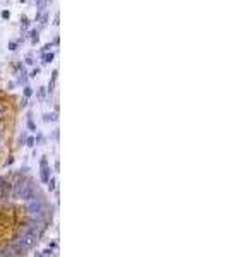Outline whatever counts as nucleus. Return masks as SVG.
Segmentation results:
<instances>
[{
  "label": "nucleus",
  "instance_id": "obj_1",
  "mask_svg": "<svg viewBox=\"0 0 228 257\" xmlns=\"http://www.w3.org/2000/svg\"><path fill=\"white\" fill-rule=\"evenodd\" d=\"M50 177H51V168L50 166H43L41 171H40V178H41V182L46 183L50 180Z\"/></svg>",
  "mask_w": 228,
  "mask_h": 257
},
{
  "label": "nucleus",
  "instance_id": "obj_2",
  "mask_svg": "<svg viewBox=\"0 0 228 257\" xmlns=\"http://www.w3.org/2000/svg\"><path fill=\"white\" fill-rule=\"evenodd\" d=\"M48 12H43V14H36V21H40V28H45L46 24H48Z\"/></svg>",
  "mask_w": 228,
  "mask_h": 257
},
{
  "label": "nucleus",
  "instance_id": "obj_3",
  "mask_svg": "<svg viewBox=\"0 0 228 257\" xmlns=\"http://www.w3.org/2000/svg\"><path fill=\"white\" fill-rule=\"evenodd\" d=\"M28 79H29L28 72H26V69H23V71L19 72V79H17V82L23 84V86H28Z\"/></svg>",
  "mask_w": 228,
  "mask_h": 257
},
{
  "label": "nucleus",
  "instance_id": "obj_4",
  "mask_svg": "<svg viewBox=\"0 0 228 257\" xmlns=\"http://www.w3.org/2000/svg\"><path fill=\"white\" fill-rule=\"evenodd\" d=\"M29 36H31V43L36 45L40 39V29H31V31H29Z\"/></svg>",
  "mask_w": 228,
  "mask_h": 257
},
{
  "label": "nucleus",
  "instance_id": "obj_5",
  "mask_svg": "<svg viewBox=\"0 0 228 257\" xmlns=\"http://www.w3.org/2000/svg\"><path fill=\"white\" fill-rule=\"evenodd\" d=\"M46 187H48L50 192H53V190L57 189V178H55V177H50V180L46 182Z\"/></svg>",
  "mask_w": 228,
  "mask_h": 257
},
{
  "label": "nucleus",
  "instance_id": "obj_6",
  "mask_svg": "<svg viewBox=\"0 0 228 257\" xmlns=\"http://www.w3.org/2000/svg\"><path fill=\"white\" fill-rule=\"evenodd\" d=\"M41 60H43V64L45 65H48L51 60H53V53H51V51H48V53H43L41 55Z\"/></svg>",
  "mask_w": 228,
  "mask_h": 257
},
{
  "label": "nucleus",
  "instance_id": "obj_7",
  "mask_svg": "<svg viewBox=\"0 0 228 257\" xmlns=\"http://www.w3.org/2000/svg\"><path fill=\"white\" fill-rule=\"evenodd\" d=\"M43 120H45L46 123L48 122H57V113H45V115H43Z\"/></svg>",
  "mask_w": 228,
  "mask_h": 257
},
{
  "label": "nucleus",
  "instance_id": "obj_8",
  "mask_svg": "<svg viewBox=\"0 0 228 257\" xmlns=\"http://www.w3.org/2000/svg\"><path fill=\"white\" fill-rule=\"evenodd\" d=\"M29 23H31V21H29L26 16L21 17V29H23V34H24V31H26V29L29 28Z\"/></svg>",
  "mask_w": 228,
  "mask_h": 257
},
{
  "label": "nucleus",
  "instance_id": "obj_9",
  "mask_svg": "<svg viewBox=\"0 0 228 257\" xmlns=\"http://www.w3.org/2000/svg\"><path fill=\"white\" fill-rule=\"evenodd\" d=\"M45 94H46V87H38V93H36V96H38L40 101L45 100Z\"/></svg>",
  "mask_w": 228,
  "mask_h": 257
},
{
  "label": "nucleus",
  "instance_id": "obj_10",
  "mask_svg": "<svg viewBox=\"0 0 228 257\" xmlns=\"http://www.w3.org/2000/svg\"><path fill=\"white\" fill-rule=\"evenodd\" d=\"M36 5H38V14H43L45 7L48 5V2H36Z\"/></svg>",
  "mask_w": 228,
  "mask_h": 257
},
{
  "label": "nucleus",
  "instance_id": "obj_11",
  "mask_svg": "<svg viewBox=\"0 0 228 257\" xmlns=\"http://www.w3.org/2000/svg\"><path fill=\"white\" fill-rule=\"evenodd\" d=\"M24 98H26V100H28V98L29 96H31V94H33V87H29V86H24Z\"/></svg>",
  "mask_w": 228,
  "mask_h": 257
},
{
  "label": "nucleus",
  "instance_id": "obj_12",
  "mask_svg": "<svg viewBox=\"0 0 228 257\" xmlns=\"http://www.w3.org/2000/svg\"><path fill=\"white\" fill-rule=\"evenodd\" d=\"M28 128L31 132H36V123L33 122V118H28Z\"/></svg>",
  "mask_w": 228,
  "mask_h": 257
},
{
  "label": "nucleus",
  "instance_id": "obj_13",
  "mask_svg": "<svg viewBox=\"0 0 228 257\" xmlns=\"http://www.w3.org/2000/svg\"><path fill=\"white\" fill-rule=\"evenodd\" d=\"M41 142H43V134H41V132H38V134H36V137H34V144L40 146Z\"/></svg>",
  "mask_w": 228,
  "mask_h": 257
},
{
  "label": "nucleus",
  "instance_id": "obj_14",
  "mask_svg": "<svg viewBox=\"0 0 228 257\" xmlns=\"http://www.w3.org/2000/svg\"><path fill=\"white\" fill-rule=\"evenodd\" d=\"M24 144L28 146V148H34V146H36V144H34V137H28Z\"/></svg>",
  "mask_w": 228,
  "mask_h": 257
},
{
  "label": "nucleus",
  "instance_id": "obj_15",
  "mask_svg": "<svg viewBox=\"0 0 228 257\" xmlns=\"http://www.w3.org/2000/svg\"><path fill=\"white\" fill-rule=\"evenodd\" d=\"M12 163H14V156H12V154H9V156H7V160L3 161V166H10Z\"/></svg>",
  "mask_w": 228,
  "mask_h": 257
},
{
  "label": "nucleus",
  "instance_id": "obj_16",
  "mask_svg": "<svg viewBox=\"0 0 228 257\" xmlns=\"http://www.w3.org/2000/svg\"><path fill=\"white\" fill-rule=\"evenodd\" d=\"M43 166H48V158L46 156H41V160H40V168Z\"/></svg>",
  "mask_w": 228,
  "mask_h": 257
},
{
  "label": "nucleus",
  "instance_id": "obj_17",
  "mask_svg": "<svg viewBox=\"0 0 228 257\" xmlns=\"http://www.w3.org/2000/svg\"><path fill=\"white\" fill-rule=\"evenodd\" d=\"M51 254H53V250H51V249H48V247H46L45 250L41 252V255H43V257H51Z\"/></svg>",
  "mask_w": 228,
  "mask_h": 257
},
{
  "label": "nucleus",
  "instance_id": "obj_18",
  "mask_svg": "<svg viewBox=\"0 0 228 257\" xmlns=\"http://www.w3.org/2000/svg\"><path fill=\"white\" fill-rule=\"evenodd\" d=\"M46 91H48L50 94L55 91V82H53V81H50V82H48V87H46Z\"/></svg>",
  "mask_w": 228,
  "mask_h": 257
},
{
  "label": "nucleus",
  "instance_id": "obj_19",
  "mask_svg": "<svg viewBox=\"0 0 228 257\" xmlns=\"http://www.w3.org/2000/svg\"><path fill=\"white\" fill-rule=\"evenodd\" d=\"M28 106V100L26 98H21V103H19V108H26Z\"/></svg>",
  "mask_w": 228,
  "mask_h": 257
},
{
  "label": "nucleus",
  "instance_id": "obj_20",
  "mask_svg": "<svg viewBox=\"0 0 228 257\" xmlns=\"http://www.w3.org/2000/svg\"><path fill=\"white\" fill-rule=\"evenodd\" d=\"M9 50H10V51L17 50V43H16V41H10V43H9Z\"/></svg>",
  "mask_w": 228,
  "mask_h": 257
},
{
  "label": "nucleus",
  "instance_id": "obj_21",
  "mask_svg": "<svg viewBox=\"0 0 228 257\" xmlns=\"http://www.w3.org/2000/svg\"><path fill=\"white\" fill-rule=\"evenodd\" d=\"M38 74H40V67H36V69H33V71H31V76H29V77H36Z\"/></svg>",
  "mask_w": 228,
  "mask_h": 257
},
{
  "label": "nucleus",
  "instance_id": "obj_22",
  "mask_svg": "<svg viewBox=\"0 0 228 257\" xmlns=\"http://www.w3.org/2000/svg\"><path fill=\"white\" fill-rule=\"evenodd\" d=\"M26 64H28V65H33V64H34V60H33L31 55H28V57H26Z\"/></svg>",
  "mask_w": 228,
  "mask_h": 257
},
{
  "label": "nucleus",
  "instance_id": "obj_23",
  "mask_svg": "<svg viewBox=\"0 0 228 257\" xmlns=\"http://www.w3.org/2000/svg\"><path fill=\"white\" fill-rule=\"evenodd\" d=\"M57 247H58V244H57L55 240H53V242H51V244L48 245V249H51V250H57Z\"/></svg>",
  "mask_w": 228,
  "mask_h": 257
},
{
  "label": "nucleus",
  "instance_id": "obj_24",
  "mask_svg": "<svg viewBox=\"0 0 228 257\" xmlns=\"http://www.w3.org/2000/svg\"><path fill=\"white\" fill-rule=\"evenodd\" d=\"M57 76H58V71H57V69H53V72H51V81H53V82L57 81Z\"/></svg>",
  "mask_w": 228,
  "mask_h": 257
},
{
  "label": "nucleus",
  "instance_id": "obj_25",
  "mask_svg": "<svg viewBox=\"0 0 228 257\" xmlns=\"http://www.w3.org/2000/svg\"><path fill=\"white\" fill-rule=\"evenodd\" d=\"M2 17H3V19H9L10 12H9V10H2Z\"/></svg>",
  "mask_w": 228,
  "mask_h": 257
},
{
  "label": "nucleus",
  "instance_id": "obj_26",
  "mask_svg": "<svg viewBox=\"0 0 228 257\" xmlns=\"http://www.w3.org/2000/svg\"><path fill=\"white\" fill-rule=\"evenodd\" d=\"M14 86H16V84H14V82H12V81H10V82H7V89H12V87H14Z\"/></svg>",
  "mask_w": 228,
  "mask_h": 257
},
{
  "label": "nucleus",
  "instance_id": "obj_27",
  "mask_svg": "<svg viewBox=\"0 0 228 257\" xmlns=\"http://www.w3.org/2000/svg\"><path fill=\"white\" fill-rule=\"evenodd\" d=\"M34 257H43V255H41V252H36V254H34Z\"/></svg>",
  "mask_w": 228,
  "mask_h": 257
},
{
  "label": "nucleus",
  "instance_id": "obj_28",
  "mask_svg": "<svg viewBox=\"0 0 228 257\" xmlns=\"http://www.w3.org/2000/svg\"><path fill=\"white\" fill-rule=\"evenodd\" d=\"M0 96H2V89H0Z\"/></svg>",
  "mask_w": 228,
  "mask_h": 257
}]
</instances>
